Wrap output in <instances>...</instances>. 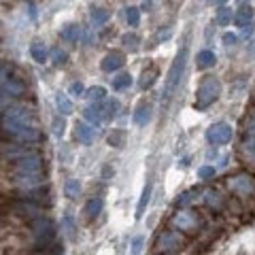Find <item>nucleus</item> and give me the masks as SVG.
Listing matches in <instances>:
<instances>
[{
  "label": "nucleus",
  "instance_id": "obj_31",
  "mask_svg": "<svg viewBox=\"0 0 255 255\" xmlns=\"http://www.w3.org/2000/svg\"><path fill=\"white\" fill-rule=\"evenodd\" d=\"M105 94H107V90L105 87H100V85H96V87H90V90H87L83 96L90 102H100L102 98H105Z\"/></svg>",
  "mask_w": 255,
  "mask_h": 255
},
{
  "label": "nucleus",
  "instance_id": "obj_10",
  "mask_svg": "<svg viewBox=\"0 0 255 255\" xmlns=\"http://www.w3.org/2000/svg\"><path fill=\"white\" fill-rule=\"evenodd\" d=\"M172 226L177 230H183V232L191 234V232H196L198 230V217L194 213H189V211H179L172 217Z\"/></svg>",
  "mask_w": 255,
  "mask_h": 255
},
{
  "label": "nucleus",
  "instance_id": "obj_26",
  "mask_svg": "<svg viewBox=\"0 0 255 255\" xmlns=\"http://www.w3.org/2000/svg\"><path fill=\"white\" fill-rule=\"evenodd\" d=\"M55 107H58V111L62 115H70V113H73V102H70L68 96L62 94V92L55 94Z\"/></svg>",
  "mask_w": 255,
  "mask_h": 255
},
{
  "label": "nucleus",
  "instance_id": "obj_46",
  "mask_svg": "<svg viewBox=\"0 0 255 255\" xmlns=\"http://www.w3.org/2000/svg\"><path fill=\"white\" fill-rule=\"evenodd\" d=\"M213 4H217V6H223V2H226V0H211Z\"/></svg>",
  "mask_w": 255,
  "mask_h": 255
},
{
  "label": "nucleus",
  "instance_id": "obj_36",
  "mask_svg": "<svg viewBox=\"0 0 255 255\" xmlns=\"http://www.w3.org/2000/svg\"><path fill=\"white\" fill-rule=\"evenodd\" d=\"M194 200H196V191L189 189V191H185V194H181V198L177 200V204H179V206H187L189 202H194Z\"/></svg>",
  "mask_w": 255,
  "mask_h": 255
},
{
  "label": "nucleus",
  "instance_id": "obj_19",
  "mask_svg": "<svg viewBox=\"0 0 255 255\" xmlns=\"http://www.w3.org/2000/svg\"><path fill=\"white\" fill-rule=\"evenodd\" d=\"M100 109H102V119H115L117 115H119V109H122V105H119V100L117 98H111V100H107L105 105H100Z\"/></svg>",
  "mask_w": 255,
  "mask_h": 255
},
{
  "label": "nucleus",
  "instance_id": "obj_39",
  "mask_svg": "<svg viewBox=\"0 0 255 255\" xmlns=\"http://www.w3.org/2000/svg\"><path fill=\"white\" fill-rule=\"evenodd\" d=\"M124 45L128 47V49H136V43H138V36L136 34H124Z\"/></svg>",
  "mask_w": 255,
  "mask_h": 255
},
{
  "label": "nucleus",
  "instance_id": "obj_35",
  "mask_svg": "<svg viewBox=\"0 0 255 255\" xmlns=\"http://www.w3.org/2000/svg\"><path fill=\"white\" fill-rule=\"evenodd\" d=\"M198 177H200L202 181H209V179L215 177V168L213 166H200V168H198Z\"/></svg>",
  "mask_w": 255,
  "mask_h": 255
},
{
  "label": "nucleus",
  "instance_id": "obj_8",
  "mask_svg": "<svg viewBox=\"0 0 255 255\" xmlns=\"http://www.w3.org/2000/svg\"><path fill=\"white\" fill-rule=\"evenodd\" d=\"M157 247H159V251L162 253H177V251H181V247H183V238L179 236V232L168 230V232H164L162 236H159Z\"/></svg>",
  "mask_w": 255,
  "mask_h": 255
},
{
  "label": "nucleus",
  "instance_id": "obj_29",
  "mask_svg": "<svg viewBox=\"0 0 255 255\" xmlns=\"http://www.w3.org/2000/svg\"><path fill=\"white\" fill-rule=\"evenodd\" d=\"M130 85H132V77H130V73H119L117 77H113V87H115L117 92L128 90Z\"/></svg>",
  "mask_w": 255,
  "mask_h": 255
},
{
  "label": "nucleus",
  "instance_id": "obj_5",
  "mask_svg": "<svg viewBox=\"0 0 255 255\" xmlns=\"http://www.w3.org/2000/svg\"><path fill=\"white\" fill-rule=\"evenodd\" d=\"M13 162L15 172H43V157L36 151H28V153L19 155Z\"/></svg>",
  "mask_w": 255,
  "mask_h": 255
},
{
  "label": "nucleus",
  "instance_id": "obj_15",
  "mask_svg": "<svg viewBox=\"0 0 255 255\" xmlns=\"http://www.w3.org/2000/svg\"><path fill=\"white\" fill-rule=\"evenodd\" d=\"M26 198H28V200H32V202H36L38 206H41V204L49 206L51 204V191L47 189V187H43V185H38L34 189H28L26 191Z\"/></svg>",
  "mask_w": 255,
  "mask_h": 255
},
{
  "label": "nucleus",
  "instance_id": "obj_14",
  "mask_svg": "<svg viewBox=\"0 0 255 255\" xmlns=\"http://www.w3.org/2000/svg\"><path fill=\"white\" fill-rule=\"evenodd\" d=\"M75 138L81 142V145H94L96 140V130L92 124H85V122H79L75 126Z\"/></svg>",
  "mask_w": 255,
  "mask_h": 255
},
{
  "label": "nucleus",
  "instance_id": "obj_44",
  "mask_svg": "<svg viewBox=\"0 0 255 255\" xmlns=\"http://www.w3.org/2000/svg\"><path fill=\"white\" fill-rule=\"evenodd\" d=\"M6 77H9V66H6V64H0V83H2Z\"/></svg>",
  "mask_w": 255,
  "mask_h": 255
},
{
  "label": "nucleus",
  "instance_id": "obj_11",
  "mask_svg": "<svg viewBox=\"0 0 255 255\" xmlns=\"http://www.w3.org/2000/svg\"><path fill=\"white\" fill-rule=\"evenodd\" d=\"M45 183L43 172H15V185H19L21 189H34Z\"/></svg>",
  "mask_w": 255,
  "mask_h": 255
},
{
  "label": "nucleus",
  "instance_id": "obj_1",
  "mask_svg": "<svg viewBox=\"0 0 255 255\" xmlns=\"http://www.w3.org/2000/svg\"><path fill=\"white\" fill-rule=\"evenodd\" d=\"M0 130L17 142H36L41 140V132L36 128L34 115L23 107H9L0 115Z\"/></svg>",
  "mask_w": 255,
  "mask_h": 255
},
{
  "label": "nucleus",
  "instance_id": "obj_25",
  "mask_svg": "<svg viewBox=\"0 0 255 255\" xmlns=\"http://www.w3.org/2000/svg\"><path fill=\"white\" fill-rule=\"evenodd\" d=\"M151 122V107L147 105V102H142V105H138L136 113H134V124L136 126H147Z\"/></svg>",
  "mask_w": 255,
  "mask_h": 255
},
{
  "label": "nucleus",
  "instance_id": "obj_4",
  "mask_svg": "<svg viewBox=\"0 0 255 255\" xmlns=\"http://www.w3.org/2000/svg\"><path fill=\"white\" fill-rule=\"evenodd\" d=\"M32 234H34V241L38 247H43V251H47L55 236H58V230H55V223L47 217H36L32 221Z\"/></svg>",
  "mask_w": 255,
  "mask_h": 255
},
{
  "label": "nucleus",
  "instance_id": "obj_13",
  "mask_svg": "<svg viewBox=\"0 0 255 255\" xmlns=\"http://www.w3.org/2000/svg\"><path fill=\"white\" fill-rule=\"evenodd\" d=\"M124 64H126V58H124L122 51H111V53H107L105 58H102L100 68L105 70V73H115V70H119Z\"/></svg>",
  "mask_w": 255,
  "mask_h": 255
},
{
  "label": "nucleus",
  "instance_id": "obj_42",
  "mask_svg": "<svg viewBox=\"0 0 255 255\" xmlns=\"http://www.w3.org/2000/svg\"><path fill=\"white\" fill-rule=\"evenodd\" d=\"M142 245H145V238H142V236H136V238H134V243H132V251H134V253H138V251L142 249Z\"/></svg>",
  "mask_w": 255,
  "mask_h": 255
},
{
  "label": "nucleus",
  "instance_id": "obj_43",
  "mask_svg": "<svg viewBox=\"0 0 255 255\" xmlns=\"http://www.w3.org/2000/svg\"><path fill=\"white\" fill-rule=\"evenodd\" d=\"M236 41H238V36L232 34V32H226V34H223V43L226 45H236Z\"/></svg>",
  "mask_w": 255,
  "mask_h": 255
},
{
  "label": "nucleus",
  "instance_id": "obj_17",
  "mask_svg": "<svg viewBox=\"0 0 255 255\" xmlns=\"http://www.w3.org/2000/svg\"><path fill=\"white\" fill-rule=\"evenodd\" d=\"M30 55H32V60L38 62V64H45L47 60H49V51H47V45L43 41H32Z\"/></svg>",
  "mask_w": 255,
  "mask_h": 255
},
{
  "label": "nucleus",
  "instance_id": "obj_32",
  "mask_svg": "<svg viewBox=\"0 0 255 255\" xmlns=\"http://www.w3.org/2000/svg\"><path fill=\"white\" fill-rule=\"evenodd\" d=\"M126 21H128V26H138L140 23V11L136 6H128L126 9Z\"/></svg>",
  "mask_w": 255,
  "mask_h": 255
},
{
  "label": "nucleus",
  "instance_id": "obj_20",
  "mask_svg": "<svg viewBox=\"0 0 255 255\" xmlns=\"http://www.w3.org/2000/svg\"><path fill=\"white\" fill-rule=\"evenodd\" d=\"M249 21H253V9H251L249 4H241L238 13H234V23H236L238 28H243Z\"/></svg>",
  "mask_w": 255,
  "mask_h": 255
},
{
  "label": "nucleus",
  "instance_id": "obj_30",
  "mask_svg": "<svg viewBox=\"0 0 255 255\" xmlns=\"http://www.w3.org/2000/svg\"><path fill=\"white\" fill-rule=\"evenodd\" d=\"M64 194H66L68 198H79L81 196V183H79V179H68L66 185H64Z\"/></svg>",
  "mask_w": 255,
  "mask_h": 255
},
{
  "label": "nucleus",
  "instance_id": "obj_45",
  "mask_svg": "<svg viewBox=\"0 0 255 255\" xmlns=\"http://www.w3.org/2000/svg\"><path fill=\"white\" fill-rule=\"evenodd\" d=\"M241 30H243L245 36H251V34H253V21H249V23H247V26H243Z\"/></svg>",
  "mask_w": 255,
  "mask_h": 255
},
{
  "label": "nucleus",
  "instance_id": "obj_38",
  "mask_svg": "<svg viewBox=\"0 0 255 255\" xmlns=\"http://www.w3.org/2000/svg\"><path fill=\"white\" fill-rule=\"evenodd\" d=\"M122 142H124V132H111V136H109V145H113V147H122Z\"/></svg>",
  "mask_w": 255,
  "mask_h": 255
},
{
  "label": "nucleus",
  "instance_id": "obj_41",
  "mask_svg": "<svg viewBox=\"0 0 255 255\" xmlns=\"http://www.w3.org/2000/svg\"><path fill=\"white\" fill-rule=\"evenodd\" d=\"M83 83H79V81H75L73 85H70V94H73V96H83Z\"/></svg>",
  "mask_w": 255,
  "mask_h": 255
},
{
  "label": "nucleus",
  "instance_id": "obj_6",
  "mask_svg": "<svg viewBox=\"0 0 255 255\" xmlns=\"http://www.w3.org/2000/svg\"><path fill=\"white\" fill-rule=\"evenodd\" d=\"M232 126L226 124V122H219V124H213L209 130H206V140L211 142V145H226L232 138Z\"/></svg>",
  "mask_w": 255,
  "mask_h": 255
},
{
  "label": "nucleus",
  "instance_id": "obj_23",
  "mask_svg": "<svg viewBox=\"0 0 255 255\" xmlns=\"http://www.w3.org/2000/svg\"><path fill=\"white\" fill-rule=\"evenodd\" d=\"M90 19H92V26H94V28L105 26L107 19H109V11H107V9H102V6H92Z\"/></svg>",
  "mask_w": 255,
  "mask_h": 255
},
{
  "label": "nucleus",
  "instance_id": "obj_40",
  "mask_svg": "<svg viewBox=\"0 0 255 255\" xmlns=\"http://www.w3.org/2000/svg\"><path fill=\"white\" fill-rule=\"evenodd\" d=\"M62 226L66 228V234H68V236H75V230H77V228H75L73 217H70V215H66V217L62 219Z\"/></svg>",
  "mask_w": 255,
  "mask_h": 255
},
{
  "label": "nucleus",
  "instance_id": "obj_47",
  "mask_svg": "<svg viewBox=\"0 0 255 255\" xmlns=\"http://www.w3.org/2000/svg\"><path fill=\"white\" fill-rule=\"evenodd\" d=\"M238 4H249V0H236Z\"/></svg>",
  "mask_w": 255,
  "mask_h": 255
},
{
  "label": "nucleus",
  "instance_id": "obj_7",
  "mask_svg": "<svg viewBox=\"0 0 255 255\" xmlns=\"http://www.w3.org/2000/svg\"><path fill=\"white\" fill-rule=\"evenodd\" d=\"M9 209L13 213H17L19 217H26V219H36V217H41V206H38L36 202H32L28 200V198H21V200H13L9 202Z\"/></svg>",
  "mask_w": 255,
  "mask_h": 255
},
{
  "label": "nucleus",
  "instance_id": "obj_24",
  "mask_svg": "<svg viewBox=\"0 0 255 255\" xmlns=\"http://www.w3.org/2000/svg\"><path fill=\"white\" fill-rule=\"evenodd\" d=\"M157 75H159L157 66H147L145 70H142V77H140V87L142 90H149V87L157 81Z\"/></svg>",
  "mask_w": 255,
  "mask_h": 255
},
{
  "label": "nucleus",
  "instance_id": "obj_3",
  "mask_svg": "<svg viewBox=\"0 0 255 255\" xmlns=\"http://www.w3.org/2000/svg\"><path fill=\"white\" fill-rule=\"evenodd\" d=\"M219 96H221V81L217 77H204L196 90V102H194L196 111L209 109L213 102L219 100Z\"/></svg>",
  "mask_w": 255,
  "mask_h": 255
},
{
  "label": "nucleus",
  "instance_id": "obj_33",
  "mask_svg": "<svg viewBox=\"0 0 255 255\" xmlns=\"http://www.w3.org/2000/svg\"><path fill=\"white\" fill-rule=\"evenodd\" d=\"M51 60H53L55 66H64V64L68 62V53L64 49H60V47H53L51 49Z\"/></svg>",
  "mask_w": 255,
  "mask_h": 255
},
{
  "label": "nucleus",
  "instance_id": "obj_21",
  "mask_svg": "<svg viewBox=\"0 0 255 255\" xmlns=\"http://www.w3.org/2000/svg\"><path fill=\"white\" fill-rule=\"evenodd\" d=\"M151 191H153V183L149 181L147 185H145V189H142L138 204H136V219H140L142 215H145V209H147V204H149V200H151Z\"/></svg>",
  "mask_w": 255,
  "mask_h": 255
},
{
  "label": "nucleus",
  "instance_id": "obj_2",
  "mask_svg": "<svg viewBox=\"0 0 255 255\" xmlns=\"http://www.w3.org/2000/svg\"><path fill=\"white\" fill-rule=\"evenodd\" d=\"M187 58H189V43L185 41V43L181 45L177 58L172 60V66L168 70V77H166L164 94H162V107L164 109H168L170 100L174 98V94L179 92V85H181L183 75H185V68H187Z\"/></svg>",
  "mask_w": 255,
  "mask_h": 255
},
{
  "label": "nucleus",
  "instance_id": "obj_28",
  "mask_svg": "<svg viewBox=\"0 0 255 255\" xmlns=\"http://www.w3.org/2000/svg\"><path fill=\"white\" fill-rule=\"evenodd\" d=\"M234 21V11L230 9V6H219V13H217V23L219 26H230V23Z\"/></svg>",
  "mask_w": 255,
  "mask_h": 255
},
{
  "label": "nucleus",
  "instance_id": "obj_18",
  "mask_svg": "<svg viewBox=\"0 0 255 255\" xmlns=\"http://www.w3.org/2000/svg\"><path fill=\"white\" fill-rule=\"evenodd\" d=\"M215 64H217V55H215L211 49H202L200 53L196 55V66L198 68L206 70V68H213Z\"/></svg>",
  "mask_w": 255,
  "mask_h": 255
},
{
  "label": "nucleus",
  "instance_id": "obj_12",
  "mask_svg": "<svg viewBox=\"0 0 255 255\" xmlns=\"http://www.w3.org/2000/svg\"><path fill=\"white\" fill-rule=\"evenodd\" d=\"M228 187L232 189L234 194H238V196H249V194H253V189H255L253 179L249 177V174H238V177L230 179Z\"/></svg>",
  "mask_w": 255,
  "mask_h": 255
},
{
  "label": "nucleus",
  "instance_id": "obj_37",
  "mask_svg": "<svg viewBox=\"0 0 255 255\" xmlns=\"http://www.w3.org/2000/svg\"><path fill=\"white\" fill-rule=\"evenodd\" d=\"M64 128H66L64 117H55L53 119V134H55V136H64Z\"/></svg>",
  "mask_w": 255,
  "mask_h": 255
},
{
  "label": "nucleus",
  "instance_id": "obj_27",
  "mask_svg": "<svg viewBox=\"0 0 255 255\" xmlns=\"http://www.w3.org/2000/svg\"><path fill=\"white\" fill-rule=\"evenodd\" d=\"M85 213H87V219H96V217H98V215L102 213V198H92V200H87Z\"/></svg>",
  "mask_w": 255,
  "mask_h": 255
},
{
  "label": "nucleus",
  "instance_id": "obj_22",
  "mask_svg": "<svg viewBox=\"0 0 255 255\" xmlns=\"http://www.w3.org/2000/svg\"><path fill=\"white\" fill-rule=\"evenodd\" d=\"M79 36H81V28L77 23H68V26L62 28V38L70 45H77L79 43Z\"/></svg>",
  "mask_w": 255,
  "mask_h": 255
},
{
  "label": "nucleus",
  "instance_id": "obj_34",
  "mask_svg": "<svg viewBox=\"0 0 255 255\" xmlns=\"http://www.w3.org/2000/svg\"><path fill=\"white\" fill-rule=\"evenodd\" d=\"M204 202L209 206H213V209H221V204H223V200L219 198L217 191H206V194H204Z\"/></svg>",
  "mask_w": 255,
  "mask_h": 255
},
{
  "label": "nucleus",
  "instance_id": "obj_16",
  "mask_svg": "<svg viewBox=\"0 0 255 255\" xmlns=\"http://www.w3.org/2000/svg\"><path fill=\"white\" fill-rule=\"evenodd\" d=\"M83 117H85L87 124H92L94 128H98L102 124V109H100L98 102H90V107L83 111Z\"/></svg>",
  "mask_w": 255,
  "mask_h": 255
},
{
  "label": "nucleus",
  "instance_id": "obj_9",
  "mask_svg": "<svg viewBox=\"0 0 255 255\" xmlns=\"http://www.w3.org/2000/svg\"><path fill=\"white\" fill-rule=\"evenodd\" d=\"M23 94H26V85H23V81H19L17 77L9 75L0 83V96H4V98H19Z\"/></svg>",
  "mask_w": 255,
  "mask_h": 255
}]
</instances>
